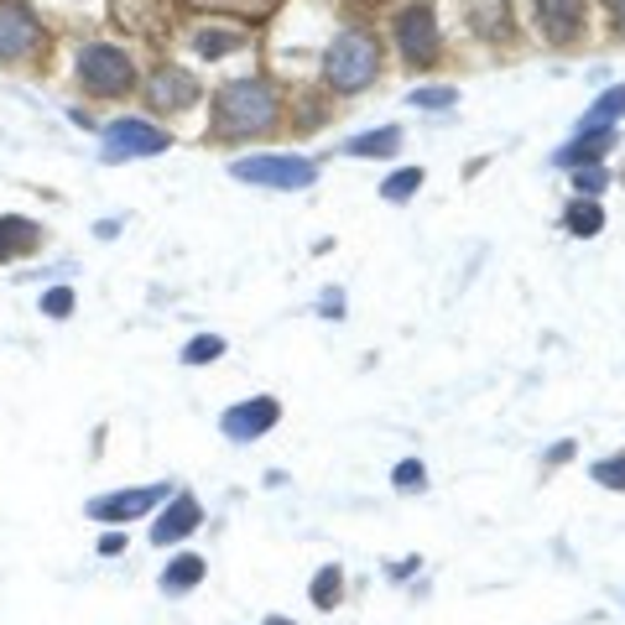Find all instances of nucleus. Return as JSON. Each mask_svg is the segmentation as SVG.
<instances>
[{
  "mask_svg": "<svg viewBox=\"0 0 625 625\" xmlns=\"http://www.w3.org/2000/svg\"><path fill=\"white\" fill-rule=\"evenodd\" d=\"M266 625H292V621H282V615H271V621H266Z\"/></svg>",
  "mask_w": 625,
  "mask_h": 625,
  "instance_id": "nucleus-31",
  "label": "nucleus"
},
{
  "mask_svg": "<svg viewBox=\"0 0 625 625\" xmlns=\"http://www.w3.org/2000/svg\"><path fill=\"white\" fill-rule=\"evenodd\" d=\"M198 522H204V505L193 501V495H177V501L162 511V522L151 527V542H157V548H168V542H183V537H188Z\"/></svg>",
  "mask_w": 625,
  "mask_h": 625,
  "instance_id": "nucleus-9",
  "label": "nucleus"
},
{
  "mask_svg": "<svg viewBox=\"0 0 625 625\" xmlns=\"http://www.w3.org/2000/svg\"><path fill=\"white\" fill-rule=\"evenodd\" d=\"M625 115V84H615V89H604L600 99H595V110L584 115V131H604L610 121H621Z\"/></svg>",
  "mask_w": 625,
  "mask_h": 625,
  "instance_id": "nucleus-17",
  "label": "nucleus"
},
{
  "mask_svg": "<svg viewBox=\"0 0 625 625\" xmlns=\"http://www.w3.org/2000/svg\"><path fill=\"white\" fill-rule=\"evenodd\" d=\"M78 84L95 89V95H125L131 89V63H125L121 48H105V42H89L78 52Z\"/></svg>",
  "mask_w": 625,
  "mask_h": 625,
  "instance_id": "nucleus-3",
  "label": "nucleus"
},
{
  "mask_svg": "<svg viewBox=\"0 0 625 625\" xmlns=\"http://www.w3.org/2000/svg\"><path fill=\"white\" fill-rule=\"evenodd\" d=\"M615 16H621V26H625V0H615Z\"/></svg>",
  "mask_w": 625,
  "mask_h": 625,
  "instance_id": "nucleus-30",
  "label": "nucleus"
},
{
  "mask_svg": "<svg viewBox=\"0 0 625 625\" xmlns=\"http://www.w3.org/2000/svg\"><path fill=\"white\" fill-rule=\"evenodd\" d=\"M537 22L553 42H568L584 26V0H537Z\"/></svg>",
  "mask_w": 625,
  "mask_h": 625,
  "instance_id": "nucleus-12",
  "label": "nucleus"
},
{
  "mask_svg": "<svg viewBox=\"0 0 625 625\" xmlns=\"http://www.w3.org/2000/svg\"><path fill=\"white\" fill-rule=\"evenodd\" d=\"M610 146H615L610 131H584L574 146H563V151H557V168H578V162H589V168H595Z\"/></svg>",
  "mask_w": 625,
  "mask_h": 625,
  "instance_id": "nucleus-13",
  "label": "nucleus"
},
{
  "mask_svg": "<svg viewBox=\"0 0 625 625\" xmlns=\"http://www.w3.org/2000/svg\"><path fill=\"white\" fill-rule=\"evenodd\" d=\"M168 495V485H146V490H121V495H99L89 505V516L95 522H131V516H146L151 505Z\"/></svg>",
  "mask_w": 625,
  "mask_h": 625,
  "instance_id": "nucleus-7",
  "label": "nucleus"
},
{
  "mask_svg": "<svg viewBox=\"0 0 625 625\" xmlns=\"http://www.w3.org/2000/svg\"><path fill=\"white\" fill-rule=\"evenodd\" d=\"M230 172H235L241 183H256V188H308L312 183L308 157H245V162H235Z\"/></svg>",
  "mask_w": 625,
  "mask_h": 625,
  "instance_id": "nucleus-4",
  "label": "nucleus"
},
{
  "mask_svg": "<svg viewBox=\"0 0 625 625\" xmlns=\"http://www.w3.org/2000/svg\"><path fill=\"white\" fill-rule=\"evenodd\" d=\"M417 188H422V168H402L396 177H385V188H381V193L391 198V204H407V198H412Z\"/></svg>",
  "mask_w": 625,
  "mask_h": 625,
  "instance_id": "nucleus-20",
  "label": "nucleus"
},
{
  "mask_svg": "<svg viewBox=\"0 0 625 625\" xmlns=\"http://www.w3.org/2000/svg\"><path fill=\"white\" fill-rule=\"evenodd\" d=\"M204 578V557L198 553H183V557H172L168 563V574H162V589L168 595H183V589H193Z\"/></svg>",
  "mask_w": 625,
  "mask_h": 625,
  "instance_id": "nucleus-15",
  "label": "nucleus"
},
{
  "mask_svg": "<svg viewBox=\"0 0 625 625\" xmlns=\"http://www.w3.org/2000/svg\"><path fill=\"white\" fill-rule=\"evenodd\" d=\"M595 480L610 485V490H625V458H604V464H595Z\"/></svg>",
  "mask_w": 625,
  "mask_h": 625,
  "instance_id": "nucleus-24",
  "label": "nucleus"
},
{
  "mask_svg": "<svg viewBox=\"0 0 625 625\" xmlns=\"http://www.w3.org/2000/svg\"><path fill=\"white\" fill-rule=\"evenodd\" d=\"M151 105H162V110H188V105H198V84H193V73L162 69L157 78H151Z\"/></svg>",
  "mask_w": 625,
  "mask_h": 625,
  "instance_id": "nucleus-11",
  "label": "nucleus"
},
{
  "mask_svg": "<svg viewBox=\"0 0 625 625\" xmlns=\"http://www.w3.org/2000/svg\"><path fill=\"white\" fill-rule=\"evenodd\" d=\"M396 146H402V131H396V125H381V131L355 136V142H350V157H391Z\"/></svg>",
  "mask_w": 625,
  "mask_h": 625,
  "instance_id": "nucleus-16",
  "label": "nucleus"
},
{
  "mask_svg": "<svg viewBox=\"0 0 625 625\" xmlns=\"http://www.w3.org/2000/svg\"><path fill=\"white\" fill-rule=\"evenodd\" d=\"M230 48H241L235 32H198V52L204 58H219V52H230Z\"/></svg>",
  "mask_w": 625,
  "mask_h": 625,
  "instance_id": "nucleus-22",
  "label": "nucleus"
},
{
  "mask_svg": "<svg viewBox=\"0 0 625 625\" xmlns=\"http://www.w3.org/2000/svg\"><path fill=\"white\" fill-rule=\"evenodd\" d=\"M157 151H168V136L157 131V125L146 121H115L105 131V162H131V157H157Z\"/></svg>",
  "mask_w": 625,
  "mask_h": 625,
  "instance_id": "nucleus-5",
  "label": "nucleus"
},
{
  "mask_svg": "<svg viewBox=\"0 0 625 625\" xmlns=\"http://www.w3.org/2000/svg\"><path fill=\"white\" fill-rule=\"evenodd\" d=\"M99 553H105V557L125 553V537H121V531H105V537H99Z\"/></svg>",
  "mask_w": 625,
  "mask_h": 625,
  "instance_id": "nucleus-29",
  "label": "nucleus"
},
{
  "mask_svg": "<svg viewBox=\"0 0 625 625\" xmlns=\"http://www.w3.org/2000/svg\"><path fill=\"white\" fill-rule=\"evenodd\" d=\"M37 48V22L22 5H0V58H26Z\"/></svg>",
  "mask_w": 625,
  "mask_h": 625,
  "instance_id": "nucleus-10",
  "label": "nucleus"
},
{
  "mask_svg": "<svg viewBox=\"0 0 625 625\" xmlns=\"http://www.w3.org/2000/svg\"><path fill=\"white\" fill-rule=\"evenodd\" d=\"M37 245V224L32 219H0V261H11V256H22Z\"/></svg>",
  "mask_w": 625,
  "mask_h": 625,
  "instance_id": "nucleus-14",
  "label": "nucleus"
},
{
  "mask_svg": "<svg viewBox=\"0 0 625 625\" xmlns=\"http://www.w3.org/2000/svg\"><path fill=\"white\" fill-rule=\"evenodd\" d=\"M568 230H574V235H600L604 230L600 204H595V198H578L574 209H568Z\"/></svg>",
  "mask_w": 625,
  "mask_h": 625,
  "instance_id": "nucleus-18",
  "label": "nucleus"
},
{
  "mask_svg": "<svg viewBox=\"0 0 625 625\" xmlns=\"http://www.w3.org/2000/svg\"><path fill=\"white\" fill-rule=\"evenodd\" d=\"M454 89H417V95H412V105H422V110H449V105H454Z\"/></svg>",
  "mask_w": 625,
  "mask_h": 625,
  "instance_id": "nucleus-26",
  "label": "nucleus"
},
{
  "mask_svg": "<svg viewBox=\"0 0 625 625\" xmlns=\"http://www.w3.org/2000/svg\"><path fill=\"white\" fill-rule=\"evenodd\" d=\"M475 22H480L485 37H495V32H505V5H480V11H475Z\"/></svg>",
  "mask_w": 625,
  "mask_h": 625,
  "instance_id": "nucleus-27",
  "label": "nucleus"
},
{
  "mask_svg": "<svg viewBox=\"0 0 625 625\" xmlns=\"http://www.w3.org/2000/svg\"><path fill=\"white\" fill-rule=\"evenodd\" d=\"M422 480H428V469H422L417 458H407V464H396V490H422Z\"/></svg>",
  "mask_w": 625,
  "mask_h": 625,
  "instance_id": "nucleus-25",
  "label": "nucleus"
},
{
  "mask_svg": "<svg viewBox=\"0 0 625 625\" xmlns=\"http://www.w3.org/2000/svg\"><path fill=\"white\" fill-rule=\"evenodd\" d=\"M574 188H578V198H595V193L604 188V172H600V168H578Z\"/></svg>",
  "mask_w": 625,
  "mask_h": 625,
  "instance_id": "nucleus-28",
  "label": "nucleus"
},
{
  "mask_svg": "<svg viewBox=\"0 0 625 625\" xmlns=\"http://www.w3.org/2000/svg\"><path fill=\"white\" fill-rule=\"evenodd\" d=\"M282 417V407L271 402V396H256V402H241V407L224 412V438H235V443H250V438H261L271 422Z\"/></svg>",
  "mask_w": 625,
  "mask_h": 625,
  "instance_id": "nucleus-8",
  "label": "nucleus"
},
{
  "mask_svg": "<svg viewBox=\"0 0 625 625\" xmlns=\"http://www.w3.org/2000/svg\"><path fill=\"white\" fill-rule=\"evenodd\" d=\"M42 312H48V318H69L73 312V287H52L48 297H42Z\"/></svg>",
  "mask_w": 625,
  "mask_h": 625,
  "instance_id": "nucleus-23",
  "label": "nucleus"
},
{
  "mask_svg": "<svg viewBox=\"0 0 625 625\" xmlns=\"http://www.w3.org/2000/svg\"><path fill=\"white\" fill-rule=\"evenodd\" d=\"M376 69H381V48H376V37H365V32L334 37L329 63H323V73H329L334 89H365V84L376 78Z\"/></svg>",
  "mask_w": 625,
  "mask_h": 625,
  "instance_id": "nucleus-2",
  "label": "nucleus"
},
{
  "mask_svg": "<svg viewBox=\"0 0 625 625\" xmlns=\"http://www.w3.org/2000/svg\"><path fill=\"white\" fill-rule=\"evenodd\" d=\"M339 589H344V578H339L334 563H329V568H318V578H312V604H318V610H334Z\"/></svg>",
  "mask_w": 625,
  "mask_h": 625,
  "instance_id": "nucleus-19",
  "label": "nucleus"
},
{
  "mask_svg": "<svg viewBox=\"0 0 625 625\" xmlns=\"http://www.w3.org/2000/svg\"><path fill=\"white\" fill-rule=\"evenodd\" d=\"M224 355V339L219 334H204V339H193L188 350H183V365H209Z\"/></svg>",
  "mask_w": 625,
  "mask_h": 625,
  "instance_id": "nucleus-21",
  "label": "nucleus"
},
{
  "mask_svg": "<svg viewBox=\"0 0 625 625\" xmlns=\"http://www.w3.org/2000/svg\"><path fill=\"white\" fill-rule=\"evenodd\" d=\"M215 121H219V131H230V136H250V131H266V125L277 121V95H271L266 84H256V78H241V84L219 89Z\"/></svg>",
  "mask_w": 625,
  "mask_h": 625,
  "instance_id": "nucleus-1",
  "label": "nucleus"
},
{
  "mask_svg": "<svg viewBox=\"0 0 625 625\" xmlns=\"http://www.w3.org/2000/svg\"><path fill=\"white\" fill-rule=\"evenodd\" d=\"M396 42L407 52V63H433L438 58V22L428 5H407L396 22Z\"/></svg>",
  "mask_w": 625,
  "mask_h": 625,
  "instance_id": "nucleus-6",
  "label": "nucleus"
}]
</instances>
